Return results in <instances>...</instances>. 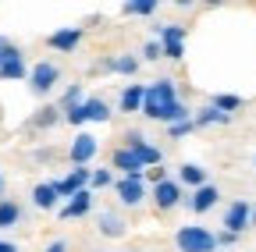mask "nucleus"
Wrapping results in <instances>:
<instances>
[{"label": "nucleus", "mask_w": 256, "mask_h": 252, "mask_svg": "<svg viewBox=\"0 0 256 252\" xmlns=\"http://www.w3.org/2000/svg\"><path fill=\"white\" fill-rule=\"evenodd\" d=\"M89 188H92V192H100V188H114V171L110 167H92Z\"/></svg>", "instance_id": "nucleus-28"}, {"label": "nucleus", "mask_w": 256, "mask_h": 252, "mask_svg": "<svg viewBox=\"0 0 256 252\" xmlns=\"http://www.w3.org/2000/svg\"><path fill=\"white\" fill-rule=\"evenodd\" d=\"M249 213H252V206H249L246 199H235L228 210H224V217H220L224 231H232V235H242V231L249 228Z\"/></svg>", "instance_id": "nucleus-12"}, {"label": "nucleus", "mask_w": 256, "mask_h": 252, "mask_svg": "<svg viewBox=\"0 0 256 252\" xmlns=\"http://www.w3.org/2000/svg\"><path fill=\"white\" fill-rule=\"evenodd\" d=\"M192 121H196V128H214V124H232V114H220L214 103H206L192 114Z\"/></svg>", "instance_id": "nucleus-22"}, {"label": "nucleus", "mask_w": 256, "mask_h": 252, "mask_svg": "<svg viewBox=\"0 0 256 252\" xmlns=\"http://www.w3.org/2000/svg\"><path fill=\"white\" fill-rule=\"evenodd\" d=\"M14 57H25L22 46H14L8 36H0V64H4V60H14Z\"/></svg>", "instance_id": "nucleus-29"}, {"label": "nucleus", "mask_w": 256, "mask_h": 252, "mask_svg": "<svg viewBox=\"0 0 256 252\" xmlns=\"http://www.w3.org/2000/svg\"><path fill=\"white\" fill-rule=\"evenodd\" d=\"M64 121H68V124H75V128H82V124H86V110H82V103L64 110Z\"/></svg>", "instance_id": "nucleus-31"}, {"label": "nucleus", "mask_w": 256, "mask_h": 252, "mask_svg": "<svg viewBox=\"0 0 256 252\" xmlns=\"http://www.w3.org/2000/svg\"><path fill=\"white\" fill-rule=\"evenodd\" d=\"M82 28L78 25H68V28H57V32H50L46 36V46L50 50H57V53H75L78 50V43H82Z\"/></svg>", "instance_id": "nucleus-11"}, {"label": "nucleus", "mask_w": 256, "mask_h": 252, "mask_svg": "<svg viewBox=\"0 0 256 252\" xmlns=\"http://www.w3.org/2000/svg\"><path fill=\"white\" fill-rule=\"evenodd\" d=\"M235 242H238V235H232V231H224V228L217 231V249H228V245H235Z\"/></svg>", "instance_id": "nucleus-34"}, {"label": "nucleus", "mask_w": 256, "mask_h": 252, "mask_svg": "<svg viewBox=\"0 0 256 252\" xmlns=\"http://www.w3.org/2000/svg\"><path fill=\"white\" fill-rule=\"evenodd\" d=\"M110 167L121 171V178H146V167L139 164V156L128 149V146H114V153H110Z\"/></svg>", "instance_id": "nucleus-10"}, {"label": "nucleus", "mask_w": 256, "mask_h": 252, "mask_svg": "<svg viewBox=\"0 0 256 252\" xmlns=\"http://www.w3.org/2000/svg\"><path fill=\"white\" fill-rule=\"evenodd\" d=\"M150 199H153V206L160 213H171V210H178L185 203V188L178 185V178H168V181H160V185L150 188Z\"/></svg>", "instance_id": "nucleus-6"}, {"label": "nucleus", "mask_w": 256, "mask_h": 252, "mask_svg": "<svg viewBox=\"0 0 256 252\" xmlns=\"http://www.w3.org/2000/svg\"><path fill=\"white\" fill-rule=\"evenodd\" d=\"M188 132H196V121H182V124H171V128H168V139H185Z\"/></svg>", "instance_id": "nucleus-30"}, {"label": "nucleus", "mask_w": 256, "mask_h": 252, "mask_svg": "<svg viewBox=\"0 0 256 252\" xmlns=\"http://www.w3.org/2000/svg\"><path fill=\"white\" fill-rule=\"evenodd\" d=\"M121 139H124L121 146H128V149H132V153L139 156V164H142L146 171H150V167H160V164H164V153H160V149H156L153 142H146V135H142L139 128H128V132H124Z\"/></svg>", "instance_id": "nucleus-5"}, {"label": "nucleus", "mask_w": 256, "mask_h": 252, "mask_svg": "<svg viewBox=\"0 0 256 252\" xmlns=\"http://www.w3.org/2000/svg\"><path fill=\"white\" fill-rule=\"evenodd\" d=\"M0 252H22V249H18L14 242H0Z\"/></svg>", "instance_id": "nucleus-36"}, {"label": "nucleus", "mask_w": 256, "mask_h": 252, "mask_svg": "<svg viewBox=\"0 0 256 252\" xmlns=\"http://www.w3.org/2000/svg\"><path fill=\"white\" fill-rule=\"evenodd\" d=\"M142 100H146V85H142V82H128V85L121 89L118 114H142Z\"/></svg>", "instance_id": "nucleus-15"}, {"label": "nucleus", "mask_w": 256, "mask_h": 252, "mask_svg": "<svg viewBox=\"0 0 256 252\" xmlns=\"http://www.w3.org/2000/svg\"><path fill=\"white\" fill-rule=\"evenodd\" d=\"M160 57H164V46H160L156 39H150V43L142 46V60H150V64H153V60H160Z\"/></svg>", "instance_id": "nucleus-32"}, {"label": "nucleus", "mask_w": 256, "mask_h": 252, "mask_svg": "<svg viewBox=\"0 0 256 252\" xmlns=\"http://www.w3.org/2000/svg\"><path fill=\"white\" fill-rule=\"evenodd\" d=\"M43 252H68V242H64V238H54V242H50Z\"/></svg>", "instance_id": "nucleus-35"}, {"label": "nucleus", "mask_w": 256, "mask_h": 252, "mask_svg": "<svg viewBox=\"0 0 256 252\" xmlns=\"http://www.w3.org/2000/svg\"><path fill=\"white\" fill-rule=\"evenodd\" d=\"M82 110H86V124L92 121V124H107L110 117H114V110L107 107V100H100V96H86L82 100Z\"/></svg>", "instance_id": "nucleus-18"}, {"label": "nucleus", "mask_w": 256, "mask_h": 252, "mask_svg": "<svg viewBox=\"0 0 256 252\" xmlns=\"http://www.w3.org/2000/svg\"><path fill=\"white\" fill-rule=\"evenodd\" d=\"M96 153H100V139H96L92 132H78V135L72 139V146H68V160H72L75 167H89Z\"/></svg>", "instance_id": "nucleus-8"}, {"label": "nucleus", "mask_w": 256, "mask_h": 252, "mask_svg": "<svg viewBox=\"0 0 256 252\" xmlns=\"http://www.w3.org/2000/svg\"><path fill=\"white\" fill-rule=\"evenodd\" d=\"M121 14L150 18V14H156V0H128V4H121Z\"/></svg>", "instance_id": "nucleus-27"}, {"label": "nucleus", "mask_w": 256, "mask_h": 252, "mask_svg": "<svg viewBox=\"0 0 256 252\" xmlns=\"http://www.w3.org/2000/svg\"><path fill=\"white\" fill-rule=\"evenodd\" d=\"M210 103H214L220 114H232V117H235V110H242V96H235V92H217Z\"/></svg>", "instance_id": "nucleus-26"}, {"label": "nucleus", "mask_w": 256, "mask_h": 252, "mask_svg": "<svg viewBox=\"0 0 256 252\" xmlns=\"http://www.w3.org/2000/svg\"><path fill=\"white\" fill-rule=\"evenodd\" d=\"M18 224H22V206L14 199H0V231L18 228Z\"/></svg>", "instance_id": "nucleus-24"}, {"label": "nucleus", "mask_w": 256, "mask_h": 252, "mask_svg": "<svg viewBox=\"0 0 256 252\" xmlns=\"http://www.w3.org/2000/svg\"><path fill=\"white\" fill-rule=\"evenodd\" d=\"M28 92L32 96H50V92L57 89V82H60V68L54 64V60H40V64H32L28 68Z\"/></svg>", "instance_id": "nucleus-3"}, {"label": "nucleus", "mask_w": 256, "mask_h": 252, "mask_svg": "<svg viewBox=\"0 0 256 252\" xmlns=\"http://www.w3.org/2000/svg\"><path fill=\"white\" fill-rule=\"evenodd\" d=\"M178 185H182V188H192V192L203 188V185H206V167H200V164H182V167H178Z\"/></svg>", "instance_id": "nucleus-21"}, {"label": "nucleus", "mask_w": 256, "mask_h": 252, "mask_svg": "<svg viewBox=\"0 0 256 252\" xmlns=\"http://www.w3.org/2000/svg\"><path fill=\"white\" fill-rule=\"evenodd\" d=\"M82 100H86V85H82V82H72L68 89L60 92V103H57V107H60V110H68V107H78Z\"/></svg>", "instance_id": "nucleus-25"}, {"label": "nucleus", "mask_w": 256, "mask_h": 252, "mask_svg": "<svg viewBox=\"0 0 256 252\" xmlns=\"http://www.w3.org/2000/svg\"><path fill=\"white\" fill-rule=\"evenodd\" d=\"M139 64H142V57H136V53H118V57L100 60L96 68H100V71H114V75H136Z\"/></svg>", "instance_id": "nucleus-17"}, {"label": "nucleus", "mask_w": 256, "mask_h": 252, "mask_svg": "<svg viewBox=\"0 0 256 252\" xmlns=\"http://www.w3.org/2000/svg\"><path fill=\"white\" fill-rule=\"evenodd\" d=\"M249 228H256V206H252V213H249Z\"/></svg>", "instance_id": "nucleus-37"}, {"label": "nucleus", "mask_w": 256, "mask_h": 252, "mask_svg": "<svg viewBox=\"0 0 256 252\" xmlns=\"http://www.w3.org/2000/svg\"><path fill=\"white\" fill-rule=\"evenodd\" d=\"M96 231H100L104 238H124L128 235V220L118 210H104L100 217H96Z\"/></svg>", "instance_id": "nucleus-16"}, {"label": "nucleus", "mask_w": 256, "mask_h": 252, "mask_svg": "<svg viewBox=\"0 0 256 252\" xmlns=\"http://www.w3.org/2000/svg\"><path fill=\"white\" fill-rule=\"evenodd\" d=\"M92 203H96V192H92V188H82L78 196H72L68 203L60 206V220H82L92 210Z\"/></svg>", "instance_id": "nucleus-14"}, {"label": "nucleus", "mask_w": 256, "mask_h": 252, "mask_svg": "<svg viewBox=\"0 0 256 252\" xmlns=\"http://www.w3.org/2000/svg\"><path fill=\"white\" fill-rule=\"evenodd\" d=\"M178 96V89H174V78H156L146 85V100H142V117L146 121H160V114H164Z\"/></svg>", "instance_id": "nucleus-1"}, {"label": "nucleus", "mask_w": 256, "mask_h": 252, "mask_svg": "<svg viewBox=\"0 0 256 252\" xmlns=\"http://www.w3.org/2000/svg\"><path fill=\"white\" fill-rule=\"evenodd\" d=\"M114 192L124 210H136L146 203V178H114Z\"/></svg>", "instance_id": "nucleus-7"}, {"label": "nucleus", "mask_w": 256, "mask_h": 252, "mask_svg": "<svg viewBox=\"0 0 256 252\" xmlns=\"http://www.w3.org/2000/svg\"><path fill=\"white\" fill-rule=\"evenodd\" d=\"M178 252H217V235L203 224H182L174 231Z\"/></svg>", "instance_id": "nucleus-2"}, {"label": "nucleus", "mask_w": 256, "mask_h": 252, "mask_svg": "<svg viewBox=\"0 0 256 252\" xmlns=\"http://www.w3.org/2000/svg\"><path fill=\"white\" fill-rule=\"evenodd\" d=\"M89 174H92V167H72V174H64V178L54 181V192H57L60 199L78 196L82 188H89Z\"/></svg>", "instance_id": "nucleus-9"}, {"label": "nucleus", "mask_w": 256, "mask_h": 252, "mask_svg": "<svg viewBox=\"0 0 256 252\" xmlns=\"http://www.w3.org/2000/svg\"><path fill=\"white\" fill-rule=\"evenodd\" d=\"M153 36H156L160 46H164V57L168 60H182L185 57V25H178V21L153 25Z\"/></svg>", "instance_id": "nucleus-4"}, {"label": "nucleus", "mask_w": 256, "mask_h": 252, "mask_svg": "<svg viewBox=\"0 0 256 252\" xmlns=\"http://www.w3.org/2000/svg\"><path fill=\"white\" fill-rule=\"evenodd\" d=\"M57 121H64V110L60 107H40L36 114L28 117V128L32 132H46V128H54Z\"/></svg>", "instance_id": "nucleus-20"}, {"label": "nucleus", "mask_w": 256, "mask_h": 252, "mask_svg": "<svg viewBox=\"0 0 256 252\" xmlns=\"http://www.w3.org/2000/svg\"><path fill=\"white\" fill-rule=\"evenodd\" d=\"M0 199H4V174H0Z\"/></svg>", "instance_id": "nucleus-38"}, {"label": "nucleus", "mask_w": 256, "mask_h": 252, "mask_svg": "<svg viewBox=\"0 0 256 252\" xmlns=\"http://www.w3.org/2000/svg\"><path fill=\"white\" fill-rule=\"evenodd\" d=\"M25 78H28L25 57H14V60H4V64H0V82H25Z\"/></svg>", "instance_id": "nucleus-23"}, {"label": "nucleus", "mask_w": 256, "mask_h": 252, "mask_svg": "<svg viewBox=\"0 0 256 252\" xmlns=\"http://www.w3.org/2000/svg\"><path fill=\"white\" fill-rule=\"evenodd\" d=\"M32 206H36V210H57L60 206V196L54 192V181H40L36 188H32Z\"/></svg>", "instance_id": "nucleus-19"}, {"label": "nucleus", "mask_w": 256, "mask_h": 252, "mask_svg": "<svg viewBox=\"0 0 256 252\" xmlns=\"http://www.w3.org/2000/svg\"><path fill=\"white\" fill-rule=\"evenodd\" d=\"M146 181H150V188L160 185V181H168V167H164V164H160V167H150V171H146Z\"/></svg>", "instance_id": "nucleus-33"}, {"label": "nucleus", "mask_w": 256, "mask_h": 252, "mask_svg": "<svg viewBox=\"0 0 256 252\" xmlns=\"http://www.w3.org/2000/svg\"><path fill=\"white\" fill-rule=\"evenodd\" d=\"M217 203H220V188H217V185H210V181H206L203 188H196L192 196H185V206H188L192 213H200V217H203V213H210Z\"/></svg>", "instance_id": "nucleus-13"}]
</instances>
